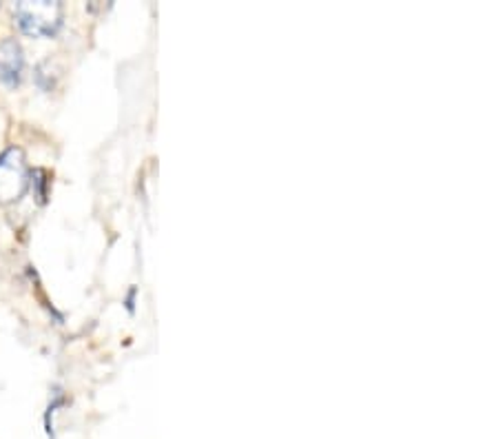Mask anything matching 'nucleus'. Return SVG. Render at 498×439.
<instances>
[{
	"label": "nucleus",
	"mask_w": 498,
	"mask_h": 439,
	"mask_svg": "<svg viewBox=\"0 0 498 439\" xmlns=\"http://www.w3.org/2000/svg\"><path fill=\"white\" fill-rule=\"evenodd\" d=\"M13 16L30 36H54L62 22V4L56 0H22L13 4Z\"/></svg>",
	"instance_id": "nucleus-1"
},
{
	"label": "nucleus",
	"mask_w": 498,
	"mask_h": 439,
	"mask_svg": "<svg viewBox=\"0 0 498 439\" xmlns=\"http://www.w3.org/2000/svg\"><path fill=\"white\" fill-rule=\"evenodd\" d=\"M22 67H25L22 47L18 45L16 38H4L0 42V80L13 87L21 83Z\"/></svg>",
	"instance_id": "nucleus-3"
},
{
	"label": "nucleus",
	"mask_w": 498,
	"mask_h": 439,
	"mask_svg": "<svg viewBox=\"0 0 498 439\" xmlns=\"http://www.w3.org/2000/svg\"><path fill=\"white\" fill-rule=\"evenodd\" d=\"M31 178H33V184H36V187H38V200H40V202H45V200H47L45 187H47V183H49V180H47V178H49V175H47V171L36 169L31 174Z\"/></svg>",
	"instance_id": "nucleus-4"
},
{
	"label": "nucleus",
	"mask_w": 498,
	"mask_h": 439,
	"mask_svg": "<svg viewBox=\"0 0 498 439\" xmlns=\"http://www.w3.org/2000/svg\"><path fill=\"white\" fill-rule=\"evenodd\" d=\"M30 184L25 154L18 147H9L0 154V204H12L25 195Z\"/></svg>",
	"instance_id": "nucleus-2"
}]
</instances>
